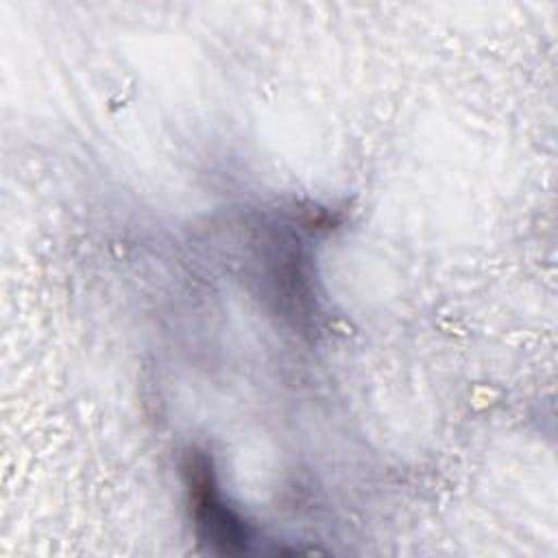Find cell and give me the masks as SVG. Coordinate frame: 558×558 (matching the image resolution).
<instances>
[{
  "label": "cell",
  "mask_w": 558,
  "mask_h": 558,
  "mask_svg": "<svg viewBox=\"0 0 558 558\" xmlns=\"http://www.w3.org/2000/svg\"><path fill=\"white\" fill-rule=\"evenodd\" d=\"M196 536L218 554H244L251 549V525L222 499L211 469L203 453H190L183 466Z\"/></svg>",
  "instance_id": "cell-1"
}]
</instances>
